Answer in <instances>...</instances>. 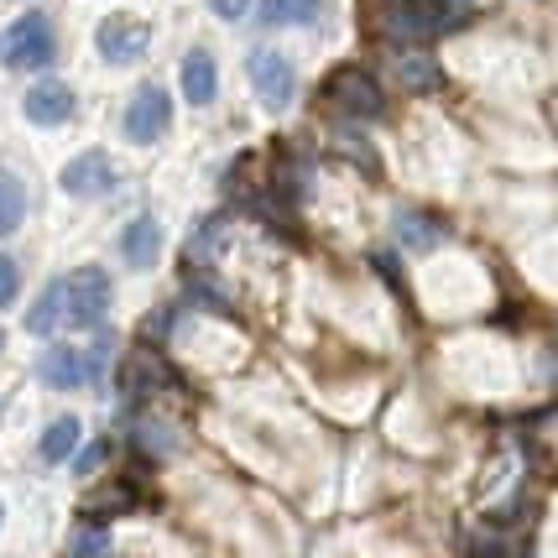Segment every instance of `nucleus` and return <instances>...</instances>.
Returning a JSON list of instances; mask_svg holds the SVG:
<instances>
[{"label":"nucleus","instance_id":"nucleus-8","mask_svg":"<svg viewBox=\"0 0 558 558\" xmlns=\"http://www.w3.org/2000/svg\"><path fill=\"white\" fill-rule=\"evenodd\" d=\"M37 376L52 391H78V387H89V361L78 350H69V344H48L37 355Z\"/></svg>","mask_w":558,"mask_h":558},{"label":"nucleus","instance_id":"nucleus-12","mask_svg":"<svg viewBox=\"0 0 558 558\" xmlns=\"http://www.w3.org/2000/svg\"><path fill=\"white\" fill-rule=\"evenodd\" d=\"M178 78H183V99H189L194 110L215 105V95H219V69H215V58H209L204 48H194L189 58H183Z\"/></svg>","mask_w":558,"mask_h":558},{"label":"nucleus","instance_id":"nucleus-2","mask_svg":"<svg viewBox=\"0 0 558 558\" xmlns=\"http://www.w3.org/2000/svg\"><path fill=\"white\" fill-rule=\"evenodd\" d=\"M454 22H460V11L449 0H391L381 11V22H376V32L391 37V43H423V37H434L438 26Z\"/></svg>","mask_w":558,"mask_h":558},{"label":"nucleus","instance_id":"nucleus-20","mask_svg":"<svg viewBox=\"0 0 558 558\" xmlns=\"http://www.w3.org/2000/svg\"><path fill=\"white\" fill-rule=\"evenodd\" d=\"M136 444H142V449H157V454H172V434L162 423H142V428H136Z\"/></svg>","mask_w":558,"mask_h":558},{"label":"nucleus","instance_id":"nucleus-1","mask_svg":"<svg viewBox=\"0 0 558 558\" xmlns=\"http://www.w3.org/2000/svg\"><path fill=\"white\" fill-rule=\"evenodd\" d=\"M52 52H58V37H52V22L43 16V11H26V16H16V22L0 32V63L5 69H48Z\"/></svg>","mask_w":558,"mask_h":558},{"label":"nucleus","instance_id":"nucleus-15","mask_svg":"<svg viewBox=\"0 0 558 558\" xmlns=\"http://www.w3.org/2000/svg\"><path fill=\"white\" fill-rule=\"evenodd\" d=\"M397 241L408 245V251H434V245L444 241V225L428 215H417V209H402V215H397Z\"/></svg>","mask_w":558,"mask_h":558},{"label":"nucleus","instance_id":"nucleus-17","mask_svg":"<svg viewBox=\"0 0 558 558\" xmlns=\"http://www.w3.org/2000/svg\"><path fill=\"white\" fill-rule=\"evenodd\" d=\"M22 219H26V189H22V178L0 172V235H11Z\"/></svg>","mask_w":558,"mask_h":558},{"label":"nucleus","instance_id":"nucleus-6","mask_svg":"<svg viewBox=\"0 0 558 558\" xmlns=\"http://www.w3.org/2000/svg\"><path fill=\"white\" fill-rule=\"evenodd\" d=\"M245 73H251V89H256V99L267 105V110H288L292 105V63L282 58V52L271 48H256L251 52V63H245Z\"/></svg>","mask_w":558,"mask_h":558},{"label":"nucleus","instance_id":"nucleus-5","mask_svg":"<svg viewBox=\"0 0 558 558\" xmlns=\"http://www.w3.org/2000/svg\"><path fill=\"white\" fill-rule=\"evenodd\" d=\"M146 43H151V26L142 16H105L95 32L99 58L116 63V69H131L136 58H146Z\"/></svg>","mask_w":558,"mask_h":558},{"label":"nucleus","instance_id":"nucleus-19","mask_svg":"<svg viewBox=\"0 0 558 558\" xmlns=\"http://www.w3.org/2000/svg\"><path fill=\"white\" fill-rule=\"evenodd\" d=\"M110 554V537H105V527H78L69 543V558H105Z\"/></svg>","mask_w":558,"mask_h":558},{"label":"nucleus","instance_id":"nucleus-16","mask_svg":"<svg viewBox=\"0 0 558 558\" xmlns=\"http://www.w3.org/2000/svg\"><path fill=\"white\" fill-rule=\"evenodd\" d=\"M73 449H78V417H58V423H48V434H43V460L63 464V460H73Z\"/></svg>","mask_w":558,"mask_h":558},{"label":"nucleus","instance_id":"nucleus-9","mask_svg":"<svg viewBox=\"0 0 558 558\" xmlns=\"http://www.w3.org/2000/svg\"><path fill=\"white\" fill-rule=\"evenodd\" d=\"M73 110H78V99H73V89L63 84V78H43V84H32V89H26V121L63 125Z\"/></svg>","mask_w":558,"mask_h":558},{"label":"nucleus","instance_id":"nucleus-4","mask_svg":"<svg viewBox=\"0 0 558 558\" xmlns=\"http://www.w3.org/2000/svg\"><path fill=\"white\" fill-rule=\"evenodd\" d=\"M172 125V99L168 89H157V84H142L136 95H131V105H125V142H162Z\"/></svg>","mask_w":558,"mask_h":558},{"label":"nucleus","instance_id":"nucleus-13","mask_svg":"<svg viewBox=\"0 0 558 558\" xmlns=\"http://www.w3.org/2000/svg\"><path fill=\"white\" fill-rule=\"evenodd\" d=\"M391 73H397V84H402V89H438V84H444L438 58L434 52H423V48L391 52Z\"/></svg>","mask_w":558,"mask_h":558},{"label":"nucleus","instance_id":"nucleus-11","mask_svg":"<svg viewBox=\"0 0 558 558\" xmlns=\"http://www.w3.org/2000/svg\"><path fill=\"white\" fill-rule=\"evenodd\" d=\"M121 256H125V267H157V256H162V225L151 215H136L131 225L121 230Z\"/></svg>","mask_w":558,"mask_h":558},{"label":"nucleus","instance_id":"nucleus-23","mask_svg":"<svg viewBox=\"0 0 558 558\" xmlns=\"http://www.w3.org/2000/svg\"><path fill=\"white\" fill-rule=\"evenodd\" d=\"M209 11H215L219 22H241L245 11H251V0H209Z\"/></svg>","mask_w":558,"mask_h":558},{"label":"nucleus","instance_id":"nucleus-24","mask_svg":"<svg viewBox=\"0 0 558 558\" xmlns=\"http://www.w3.org/2000/svg\"><path fill=\"white\" fill-rule=\"evenodd\" d=\"M0 350H5V329H0Z\"/></svg>","mask_w":558,"mask_h":558},{"label":"nucleus","instance_id":"nucleus-18","mask_svg":"<svg viewBox=\"0 0 558 558\" xmlns=\"http://www.w3.org/2000/svg\"><path fill=\"white\" fill-rule=\"evenodd\" d=\"M262 22L267 26L318 22V0H262Z\"/></svg>","mask_w":558,"mask_h":558},{"label":"nucleus","instance_id":"nucleus-22","mask_svg":"<svg viewBox=\"0 0 558 558\" xmlns=\"http://www.w3.org/2000/svg\"><path fill=\"white\" fill-rule=\"evenodd\" d=\"M16 282H22V271L11 256H0V308H11L16 303Z\"/></svg>","mask_w":558,"mask_h":558},{"label":"nucleus","instance_id":"nucleus-21","mask_svg":"<svg viewBox=\"0 0 558 558\" xmlns=\"http://www.w3.org/2000/svg\"><path fill=\"white\" fill-rule=\"evenodd\" d=\"M105 460H110V444H105V438H95V444H89V449L73 460V475H95Z\"/></svg>","mask_w":558,"mask_h":558},{"label":"nucleus","instance_id":"nucleus-3","mask_svg":"<svg viewBox=\"0 0 558 558\" xmlns=\"http://www.w3.org/2000/svg\"><path fill=\"white\" fill-rule=\"evenodd\" d=\"M110 314V277L99 267H78L63 277V324L73 329H95Z\"/></svg>","mask_w":558,"mask_h":558},{"label":"nucleus","instance_id":"nucleus-14","mask_svg":"<svg viewBox=\"0 0 558 558\" xmlns=\"http://www.w3.org/2000/svg\"><path fill=\"white\" fill-rule=\"evenodd\" d=\"M26 329H32V335H43V340H48L52 329H63V277H58V282H48V288H43V298L26 308Z\"/></svg>","mask_w":558,"mask_h":558},{"label":"nucleus","instance_id":"nucleus-7","mask_svg":"<svg viewBox=\"0 0 558 558\" xmlns=\"http://www.w3.org/2000/svg\"><path fill=\"white\" fill-rule=\"evenodd\" d=\"M110 183H116V168H110V157H105L99 146L78 151L69 168H63V194H73V198H95V194H105Z\"/></svg>","mask_w":558,"mask_h":558},{"label":"nucleus","instance_id":"nucleus-10","mask_svg":"<svg viewBox=\"0 0 558 558\" xmlns=\"http://www.w3.org/2000/svg\"><path fill=\"white\" fill-rule=\"evenodd\" d=\"M329 99L350 110V116H381V89L365 78L361 69H340L329 78Z\"/></svg>","mask_w":558,"mask_h":558}]
</instances>
